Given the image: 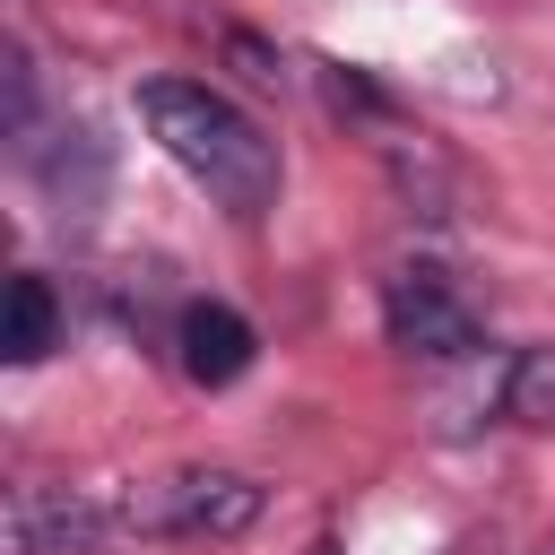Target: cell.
Returning a JSON list of instances; mask_svg holds the SVG:
<instances>
[{
	"label": "cell",
	"mask_w": 555,
	"mask_h": 555,
	"mask_svg": "<svg viewBox=\"0 0 555 555\" xmlns=\"http://www.w3.org/2000/svg\"><path fill=\"white\" fill-rule=\"evenodd\" d=\"M260 486L251 477H234V468H182V477H156V486H139L130 503H121V529H139V538H199V546H225V538H243L251 520H260Z\"/></svg>",
	"instance_id": "2"
},
{
	"label": "cell",
	"mask_w": 555,
	"mask_h": 555,
	"mask_svg": "<svg viewBox=\"0 0 555 555\" xmlns=\"http://www.w3.org/2000/svg\"><path fill=\"white\" fill-rule=\"evenodd\" d=\"M304 555H338V546H304Z\"/></svg>",
	"instance_id": "8"
},
{
	"label": "cell",
	"mask_w": 555,
	"mask_h": 555,
	"mask_svg": "<svg viewBox=\"0 0 555 555\" xmlns=\"http://www.w3.org/2000/svg\"><path fill=\"white\" fill-rule=\"evenodd\" d=\"M121 529V503L87 486H17L9 494V555H87Z\"/></svg>",
	"instance_id": "4"
},
{
	"label": "cell",
	"mask_w": 555,
	"mask_h": 555,
	"mask_svg": "<svg viewBox=\"0 0 555 555\" xmlns=\"http://www.w3.org/2000/svg\"><path fill=\"white\" fill-rule=\"evenodd\" d=\"M139 121H147V139L225 217H260L278 199V147H269V130L243 104H225L217 87H199V78H147L139 87Z\"/></svg>",
	"instance_id": "1"
},
{
	"label": "cell",
	"mask_w": 555,
	"mask_h": 555,
	"mask_svg": "<svg viewBox=\"0 0 555 555\" xmlns=\"http://www.w3.org/2000/svg\"><path fill=\"white\" fill-rule=\"evenodd\" d=\"M52 338H61V304H52V286L26 269L17 286H9V364H35V356H52Z\"/></svg>",
	"instance_id": "7"
},
{
	"label": "cell",
	"mask_w": 555,
	"mask_h": 555,
	"mask_svg": "<svg viewBox=\"0 0 555 555\" xmlns=\"http://www.w3.org/2000/svg\"><path fill=\"white\" fill-rule=\"evenodd\" d=\"M460 555H468V546H460Z\"/></svg>",
	"instance_id": "9"
},
{
	"label": "cell",
	"mask_w": 555,
	"mask_h": 555,
	"mask_svg": "<svg viewBox=\"0 0 555 555\" xmlns=\"http://www.w3.org/2000/svg\"><path fill=\"white\" fill-rule=\"evenodd\" d=\"M173 338H182V373H191V382H208V390H225V382L251 364V347H260V338H251V321H243L234 304H191Z\"/></svg>",
	"instance_id": "5"
},
{
	"label": "cell",
	"mask_w": 555,
	"mask_h": 555,
	"mask_svg": "<svg viewBox=\"0 0 555 555\" xmlns=\"http://www.w3.org/2000/svg\"><path fill=\"white\" fill-rule=\"evenodd\" d=\"M494 408L512 425H555V347H520L494 382Z\"/></svg>",
	"instance_id": "6"
},
{
	"label": "cell",
	"mask_w": 555,
	"mask_h": 555,
	"mask_svg": "<svg viewBox=\"0 0 555 555\" xmlns=\"http://www.w3.org/2000/svg\"><path fill=\"white\" fill-rule=\"evenodd\" d=\"M382 321H390V338L408 356H434V364H451V356L477 347V312L451 295L442 269H390L382 278Z\"/></svg>",
	"instance_id": "3"
}]
</instances>
